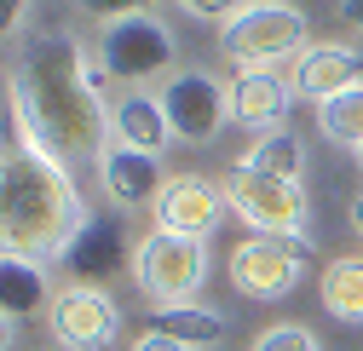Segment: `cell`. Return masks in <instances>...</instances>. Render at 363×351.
<instances>
[{"label": "cell", "instance_id": "obj_1", "mask_svg": "<svg viewBox=\"0 0 363 351\" xmlns=\"http://www.w3.org/2000/svg\"><path fill=\"white\" fill-rule=\"evenodd\" d=\"M86 52L69 29L35 35V47H23V58L6 75V110H12V133L40 144L47 156L69 161H104L110 139V110L86 81Z\"/></svg>", "mask_w": 363, "mask_h": 351}, {"label": "cell", "instance_id": "obj_2", "mask_svg": "<svg viewBox=\"0 0 363 351\" xmlns=\"http://www.w3.org/2000/svg\"><path fill=\"white\" fill-rule=\"evenodd\" d=\"M86 219L93 213H86L69 167L12 133L6 156H0V242H6L0 253L52 265V259H64V248L75 242Z\"/></svg>", "mask_w": 363, "mask_h": 351}, {"label": "cell", "instance_id": "obj_3", "mask_svg": "<svg viewBox=\"0 0 363 351\" xmlns=\"http://www.w3.org/2000/svg\"><path fill=\"white\" fill-rule=\"evenodd\" d=\"M311 47V23L289 0H254L231 23H219V52L237 69H271L283 58H300Z\"/></svg>", "mask_w": 363, "mask_h": 351}, {"label": "cell", "instance_id": "obj_4", "mask_svg": "<svg viewBox=\"0 0 363 351\" xmlns=\"http://www.w3.org/2000/svg\"><path fill=\"white\" fill-rule=\"evenodd\" d=\"M133 282L139 294L162 305H191L196 288L208 282V242L202 236H173V231H150L133 253Z\"/></svg>", "mask_w": 363, "mask_h": 351}, {"label": "cell", "instance_id": "obj_5", "mask_svg": "<svg viewBox=\"0 0 363 351\" xmlns=\"http://www.w3.org/2000/svg\"><path fill=\"white\" fill-rule=\"evenodd\" d=\"M317 265V248L306 231L294 236H248L231 253V288L248 299H283L294 294V282Z\"/></svg>", "mask_w": 363, "mask_h": 351}, {"label": "cell", "instance_id": "obj_6", "mask_svg": "<svg viewBox=\"0 0 363 351\" xmlns=\"http://www.w3.org/2000/svg\"><path fill=\"white\" fill-rule=\"evenodd\" d=\"M225 202H231L237 219H248L259 236H294L311 219V202H306V190L294 179H265V173H254L242 161L225 173Z\"/></svg>", "mask_w": 363, "mask_h": 351}, {"label": "cell", "instance_id": "obj_7", "mask_svg": "<svg viewBox=\"0 0 363 351\" xmlns=\"http://www.w3.org/2000/svg\"><path fill=\"white\" fill-rule=\"evenodd\" d=\"M99 58H104V69H110L116 81H133V86H139V81L173 69L179 40H173V29H167L156 12H139V18H121V23H104V29H99Z\"/></svg>", "mask_w": 363, "mask_h": 351}, {"label": "cell", "instance_id": "obj_8", "mask_svg": "<svg viewBox=\"0 0 363 351\" xmlns=\"http://www.w3.org/2000/svg\"><path fill=\"white\" fill-rule=\"evenodd\" d=\"M156 98H162V110H167L173 139H185V144H213V133L231 121L225 81H213L208 69H173Z\"/></svg>", "mask_w": 363, "mask_h": 351}, {"label": "cell", "instance_id": "obj_9", "mask_svg": "<svg viewBox=\"0 0 363 351\" xmlns=\"http://www.w3.org/2000/svg\"><path fill=\"white\" fill-rule=\"evenodd\" d=\"M121 334V305L110 299V288H81L69 282L52 299V345L69 351H104Z\"/></svg>", "mask_w": 363, "mask_h": 351}, {"label": "cell", "instance_id": "obj_10", "mask_svg": "<svg viewBox=\"0 0 363 351\" xmlns=\"http://www.w3.org/2000/svg\"><path fill=\"white\" fill-rule=\"evenodd\" d=\"M225 185L219 179H208V173H173V179L162 185V196H156V231H173V236H202L208 242V231H219V219H225Z\"/></svg>", "mask_w": 363, "mask_h": 351}, {"label": "cell", "instance_id": "obj_11", "mask_svg": "<svg viewBox=\"0 0 363 351\" xmlns=\"http://www.w3.org/2000/svg\"><path fill=\"white\" fill-rule=\"evenodd\" d=\"M225 104H231L237 127H259V133H283L294 86L271 69H237V81H225Z\"/></svg>", "mask_w": 363, "mask_h": 351}, {"label": "cell", "instance_id": "obj_12", "mask_svg": "<svg viewBox=\"0 0 363 351\" xmlns=\"http://www.w3.org/2000/svg\"><path fill=\"white\" fill-rule=\"evenodd\" d=\"M121 259H127V242H121V225L116 219H86V225L75 231V242L64 248V277H75L81 288H104V277L121 271Z\"/></svg>", "mask_w": 363, "mask_h": 351}, {"label": "cell", "instance_id": "obj_13", "mask_svg": "<svg viewBox=\"0 0 363 351\" xmlns=\"http://www.w3.org/2000/svg\"><path fill=\"white\" fill-rule=\"evenodd\" d=\"M52 311V282H47V265L40 259H23V253H0V317H6V345L18 334L23 317H40Z\"/></svg>", "mask_w": 363, "mask_h": 351}, {"label": "cell", "instance_id": "obj_14", "mask_svg": "<svg viewBox=\"0 0 363 351\" xmlns=\"http://www.w3.org/2000/svg\"><path fill=\"white\" fill-rule=\"evenodd\" d=\"M99 179H104V196L116 207H156L162 196V161L145 156V150H127V144H110L104 161H99Z\"/></svg>", "mask_w": 363, "mask_h": 351}, {"label": "cell", "instance_id": "obj_15", "mask_svg": "<svg viewBox=\"0 0 363 351\" xmlns=\"http://www.w3.org/2000/svg\"><path fill=\"white\" fill-rule=\"evenodd\" d=\"M357 69H363V52H357V47H340V40H329V47H306V52L294 58L289 86L323 104V98L346 93V86H357Z\"/></svg>", "mask_w": 363, "mask_h": 351}, {"label": "cell", "instance_id": "obj_16", "mask_svg": "<svg viewBox=\"0 0 363 351\" xmlns=\"http://www.w3.org/2000/svg\"><path fill=\"white\" fill-rule=\"evenodd\" d=\"M110 144H127V150L162 156V150L173 144V127H167L162 98H150V93H121L116 110H110Z\"/></svg>", "mask_w": 363, "mask_h": 351}, {"label": "cell", "instance_id": "obj_17", "mask_svg": "<svg viewBox=\"0 0 363 351\" xmlns=\"http://www.w3.org/2000/svg\"><path fill=\"white\" fill-rule=\"evenodd\" d=\"M317 294H323V311L335 323H363V259L357 253L329 259L323 277H317Z\"/></svg>", "mask_w": 363, "mask_h": 351}, {"label": "cell", "instance_id": "obj_18", "mask_svg": "<svg viewBox=\"0 0 363 351\" xmlns=\"http://www.w3.org/2000/svg\"><path fill=\"white\" fill-rule=\"evenodd\" d=\"M156 328L162 334H173L179 345H191V351H208V345H219L225 340V317L213 311V305H162L156 311Z\"/></svg>", "mask_w": 363, "mask_h": 351}, {"label": "cell", "instance_id": "obj_19", "mask_svg": "<svg viewBox=\"0 0 363 351\" xmlns=\"http://www.w3.org/2000/svg\"><path fill=\"white\" fill-rule=\"evenodd\" d=\"M317 127H323V139H329V144L363 150V81L317 104Z\"/></svg>", "mask_w": 363, "mask_h": 351}, {"label": "cell", "instance_id": "obj_20", "mask_svg": "<svg viewBox=\"0 0 363 351\" xmlns=\"http://www.w3.org/2000/svg\"><path fill=\"white\" fill-rule=\"evenodd\" d=\"M242 167H254V173H265V179H294L300 185V167H306V150H300V139L289 133H265L248 156H242Z\"/></svg>", "mask_w": 363, "mask_h": 351}, {"label": "cell", "instance_id": "obj_21", "mask_svg": "<svg viewBox=\"0 0 363 351\" xmlns=\"http://www.w3.org/2000/svg\"><path fill=\"white\" fill-rule=\"evenodd\" d=\"M248 351H323L311 340V328H300V323H277V328H265Z\"/></svg>", "mask_w": 363, "mask_h": 351}, {"label": "cell", "instance_id": "obj_22", "mask_svg": "<svg viewBox=\"0 0 363 351\" xmlns=\"http://www.w3.org/2000/svg\"><path fill=\"white\" fill-rule=\"evenodd\" d=\"M86 18H104V23H121V18H139L150 12V0H75Z\"/></svg>", "mask_w": 363, "mask_h": 351}, {"label": "cell", "instance_id": "obj_23", "mask_svg": "<svg viewBox=\"0 0 363 351\" xmlns=\"http://www.w3.org/2000/svg\"><path fill=\"white\" fill-rule=\"evenodd\" d=\"M242 6H254V0H179V12H191V18H208V23H231Z\"/></svg>", "mask_w": 363, "mask_h": 351}, {"label": "cell", "instance_id": "obj_24", "mask_svg": "<svg viewBox=\"0 0 363 351\" xmlns=\"http://www.w3.org/2000/svg\"><path fill=\"white\" fill-rule=\"evenodd\" d=\"M23 12H29V0H0V29H6V35H18Z\"/></svg>", "mask_w": 363, "mask_h": 351}, {"label": "cell", "instance_id": "obj_25", "mask_svg": "<svg viewBox=\"0 0 363 351\" xmlns=\"http://www.w3.org/2000/svg\"><path fill=\"white\" fill-rule=\"evenodd\" d=\"M133 351H191V345H179L173 334H162V328H150V334H145L139 345H133Z\"/></svg>", "mask_w": 363, "mask_h": 351}, {"label": "cell", "instance_id": "obj_26", "mask_svg": "<svg viewBox=\"0 0 363 351\" xmlns=\"http://www.w3.org/2000/svg\"><path fill=\"white\" fill-rule=\"evenodd\" d=\"M340 18H346L352 29H363V0H340Z\"/></svg>", "mask_w": 363, "mask_h": 351}, {"label": "cell", "instance_id": "obj_27", "mask_svg": "<svg viewBox=\"0 0 363 351\" xmlns=\"http://www.w3.org/2000/svg\"><path fill=\"white\" fill-rule=\"evenodd\" d=\"M352 231H357V236H363V196H357V202H352Z\"/></svg>", "mask_w": 363, "mask_h": 351}, {"label": "cell", "instance_id": "obj_28", "mask_svg": "<svg viewBox=\"0 0 363 351\" xmlns=\"http://www.w3.org/2000/svg\"><path fill=\"white\" fill-rule=\"evenodd\" d=\"M40 351H69V345H40Z\"/></svg>", "mask_w": 363, "mask_h": 351}, {"label": "cell", "instance_id": "obj_29", "mask_svg": "<svg viewBox=\"0 0 363 351\" xmlns=\"http://www.w3.org/2000/svg\"><path fill=\"white\" fill-rule=\"evenodd\" d=\"M357 167H363V150H357Z\"/></svg>", "mask_w": 363, "mask_h": 351}]
</instances>
